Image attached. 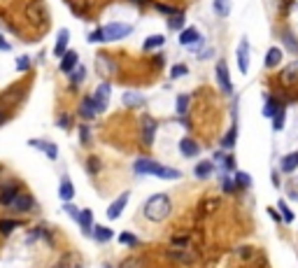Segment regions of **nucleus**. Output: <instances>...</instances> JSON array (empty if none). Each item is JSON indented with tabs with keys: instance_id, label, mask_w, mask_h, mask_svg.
Here are the masks:
<instances>
[{
	"instance_id": "1",
	"label": "nucleus",
	"mask_w": 298,
	"mask_h": 268,
	"mask_svg": "<svg viewBox=\"0 0 298 268\" xmlns=\"http://www.w3.org/2000/svg\"><path fill=\"white\" fill-rule=\"evenodd\" d=\"M133 170H135L138 175H154V178H161V179H179L182 178L179 170L161 166L158 161H151V159H138L133 163Z\"/></svg>"
},
{
	"instance_id": "2",
	"label": "nucleus",
	"mask_w": 298,
	"mask_h": 268,
	"mask_svg": "<svg viewBox=\"0 0 298 268\" xmlns=\"http://www.w3.org/2000/svg\"><path fill=\"white\" fill-rule=\"evenodd\" d=\"M170 212H173V203H170L168 194H154L145 203V217L149 222H163L170 217Z\"/></svg>"
},
{
	"instance_id": "3",
	"label": "nucleus",
	"mask_w": 298,
	"mask_h": 268,
	"mask_svg": "<svg viewBox=\"0 0 298 268\" xmlns=\"http://www.w3.org/2000/svg\"><path fill=\"white\" fill-rule=\"evenodd\" d=\"M133 28L128 24H105L103 28H98L96 33H91L89 40L91 42H114V40H121V37L131 35Z\"/></svg>"
},
{
	"instance_id": "4",
	"label": "nucleus",
	"mask_w": 298,
	"mask_h": 268,
	"mask_svg": "<svg viewBox=\"0 0 298 268\" xmlns=\"http://www.w3.org/2000/svg\"><path fill=\"white\" fill-rule=\"evenodd\" d=\"M26 17L28 21L33 24V26L42 28L47 21H49V12H47V5H44V0H30L26 7Z\"/></svg>"
},
{
	"instance_id": "5",
	"label": "nucleus",
	"mask_w": 298,
	"mask_h": 268,
	"mask_svg": "<svg viewBox=\"0 0 298 268\" xmlns=\"http://www.w3.org/2000/svg\"><path fill=\"white\" fill-rule=\"evenodd\" d=\"M110 93H112V87L103 82V84H98L96 93H93V103H96V110L98 112H103L107 105H110Z\"/></svg>"
},
{
	"instance_id": "6",
	"label": "nucleus",
	"mask_w": 298,
	"mask_h": 268,
	"mask_svg": "<svg viewBox=\"0 0 298 268\" xmlns=\"http://www.w3.org/2000/svg\"><path fill=\"white\" fill-rule=\"evenodd\" d=\"M214 72H217V82H219V87L224 89V93H233V84H231V80H228V65H226V61L217 63Z\"/></svg>"
},
{
	"instance_id": "7",
	"label": "nucleus",
	"mask_w": 298,
	"mask_h": 268,
	"mask_svg": "<svg viewBox=\"0 0 298 268\" xmlns=\"http://www.w3.org/2000/svg\"><path fill=\"white\" fill-rule=\"evenodd\" d=\"M238 68H240V72L249 70V42H247V37H242L240 47H238Z\"/></svg>"
},
{
	"instance_id": "8",
	"label": "nucleus",
	"mask_w": 298,
	"mask_h": 268,
	"mask_svg": "<svg viewBox=\"0 0 298 268\" xmlns=\"http://www.w3.org/2000/svg\"><path fill=\"white\" fill-rule=\"evenodd\" d=\"M19 196V187L14 184V182H9V184H5V187L0 189V206H9L12 208V203L17 201Z\"/></svg>"
},
{
	"instance_id": "9",
	"label": "nucleus",
	"mask_w": 298,
	"mask_h": 268,
	"mask_svg": "<svg viewBox=\"0 0 298 268\" xmlns=\"http://www.w3.org/2000/svg\"><path fill=\"white\" fill-rule=\"evenodd\" d=\"M128 196H131V194H128V191H123L121 196H119L112 206L107 208V217H110V219H119V217H121L123 208H126V203H128Z\"/></svg>"
},
{
	"instance_id": "10",
	"label": "nucleus",
	"mask_w": 298,
	"mask_h": 268,
	"mask_svg": "<svg viewBox=\"0 0 298 268\" xmlns=\"http://www.w3.org/2000/svg\"><path fill=\"white\" fill-rule=\"evenodd\" d=\"M156 128H158V124L154 119H149V117L142 121V143L147 145V147L154 145V133H156Z\"/></svg>"
},
{
	"instance_id": "11",
	"label": "nucleus",
	"mask_w": 298,
	"mask_h": 268,
	"mask_svg": "<svg viewBox=\"0 0 298 268\" xmlns=\"http://www.w3.org/2000/svg\"><path fill=\"white\" fill-rule=\"evenodd\" d=\"M28 145H30V147H35V149H40V152H44L52 161L59 159V147H56L54 143H44V140H30Z\"/></svg>"
},
{
	"instance_id": "12",
	"label": "nucleus",
	"mask_w": 298,
	"mask_h": 268,
	"mask_svg": "<svg viewBox=\"0 0 298 268\" xmlns=\"http://www.w3.org/2000/svg\"><path fill=\"white\" fill-rule=\"evenodd\" d=\"M179 152L189 156V159H193V156L201 154V145H196V140H191V138H182L179 140Z\"/></svg>"
},
{
	"instance_id": "13",
	"label": "nucleus",
	"mask_w": 298,
	"mask_h": 268,
	"mask_svg": "<svg viewBox=\"0 0 298 268\" xmlns=\"http://www.w3.org/2000/svg\"><path fill=\"white\" fill-rule=\"evenodd\" d=\"M68 42H70V33H68V30H61L59 37H56V45H54V54L63 59V56L68 54Z\"/></svg>"
},
{
	"instance_id": "14",
	"label": "nucleus",
	"mask_w": 298,
	"mask_h": 268,
	"mask_svg": "<svg viewBox=\"0 0 298 268\" xmlns=\"http://www.w3.org/2000/svg\"><path fill=\"white\" fill-rule=\"evenodd\" d=\"M79 115L84 117V119H91V117L98 115L96 103H93V96H84V100L79 103Z\"/></svg>"
},
{
	"instance_id": "15",
	"label": "nucleus",
	"mask_w": 298,
	"mask_h": 268,
	"mask_svg": "<svg viewBox=\"0 0 298 268\" xmlns=\"http://www.w3.org/2000/svg\"><path fill=\"white\" fill-rule=\"evenodd\" d=\"M77 63H79L77 52H68L61 59V72H65V75H72V70L77 68Z\"/></svg>"
},
{
	"instance_id": "16",
	"label": "nucleus",
	"mask_w": 298,
	"mask_h": 268,
	"mask_svg": "<svg viewBox=\"0 0 298 268\" xmlns=\"http://www.w3.org/2000/svg\"><path fill=\"white\" fill-rule=\"evenodd\" d=\"M284 107H282V103L275 96H268L266 98V105H263V117H268V119H272V117L277 115V112H282Z\"/></svg>"
},
{
	"instance_id": "17",
	"label": "nucleus",
	"mask_w": 298,
	"mask_h": 268,
	"mask_svg": "<svg viewBox=\"0 0 298 268\" xmlns=\"http://www.w3.org/2000/svg\"><path fill=\"white\" fill-rule=\"evenodd\" d=\"M59 196L63 198V203H70L72 198H75V187H72L70 178H65V175H63L61 187H59Z\"/></svg>"
},
{
	"instance_id": "18",
	"label": "nucleus",
	"mask_w": 298,
	"mask_h": 268,
	"mask_svg": "<svg viewBox=\"0 0 298 268\" xmlns=\"http://www.w3.org/2000/svg\"><path fill=\"white\" fill-rule=\"evenodd\" d=\"M33 198L28 196V194H19L17 201L12 203V210H17V212H28V210H33Z\"/></svg>"
},
{
	"instance_id": "19",
	"label": "nucleus",
	"mask_w": 298,
	"mask_h": 268,
	"mask_svg": "<svg viewBox=\"0 0 298 268\" xmlns=\"http://www.w3.org/2000/svg\"><path fill=\"white\" fill-rule=\"evenodd\" d=\"M280 63H282V49L270 47L268 54H266V59H263V65H266V68H277Z\"/></svg>"
},
{
	"instance_id": "20",
	"label": "nucleus",
	"mask_w": 298,
	"mask_h": 268,
	"mask_svg": "<svg viewBox=\"0 0 298 268\" xmlns=\"http://www.w3.org/2000/svg\"><path fill=\"white\" fill-rule=\"evenodd\" d=\"M280 168H282V173H294L298 168V152H291L287 156H282Z\"/></svg>"
},
{
	"instance_id": "21",
	"label": "nucleus",
	"mask_w": 298,
	"mask_h": 268,
	"mask_svg": "<svg viewBox=\"0 0 298 268\" xmlns=\"http://www.w3.org/2000/svg\"><path fill=\"white\" fill-rule=\"evenodd\" d=\"M98 70H100V75H112L114 72V68H117V63L107 56V54H98Z\"/></svg>"
},
{
	"instance_id": "22",
	"label": "nucleus",
	"mask_w": 298,
	"mask_h": 268,
	"mask_svg": "<svg viewBox=\"0 0 298 268\" xmlns=\"http://www.w3.org/2000/svg\"><path fill=\"white\" fill-rule=\"evenodd\" d=\"M65 2L72 7L75 14H84L87 9H91L93 5H96V0H65Z\"/></svg>"
},
{
	"instance_id": "23",
	"label": "nucleus",
	"mask_w": 298,
	"mask_h": 268,
	"mask_svg": "<svg viewBox=\"0 0 298 268\" xmlns=\"http://www.w3.org/2000/svg\"><path fill=\"white\" fill-rule=\"evenodd\" d=\"M77 222H79V226L84 229V233H89V231H93L91 229V224H93V212L89 210V208H84V210H79V217H77Z\"/></svg>"
},
{
	"instance_id": "24",
	"label": "nucleus",
	"mask_w": 298,
	"mask_h": 268,
	"mask_svg": "<svg viewBox=\"0 0 298 268\" xmlns=\"http://www.w3.org/2000/svg\"><path fill=\"white\" fill-rule=\"evenodd\" d=\"M212 170H214V163H212V161H203V163L196 166L193 175H196L198 179H205V178H210V175H212Z\"/></svg>"
},
{
	"instance_id": "25",
	"label": "nucleus",
	"mask_w": 298,
	"mask_h": 268,
	"mask_svg": "<svg viewBox=\"0 0 298 268\" xmlns=\"http://www.w3.org/2000/svg\"><path fill=\"white\" fill-rule=\"evenodd\" d=\"M193 42H201V33L196 28H186L179 35V45H193Z\"/></svg>"
},
{
	"instance_id": "26",
	"label": "nucleus",
	"mask_w": 298,
	"mask_h": 268,
	"mask_svg": "<svg viewBox=\"0 0 298 268\" xmlns=\"http://www.w3.org/2000/svg\"><path fill=\"white\" fill-rule=\"evenodd\" d=\"M236 140H238V124H233L231 128H228V133L224 135L221 147H224V149H231V147H236Z\"/></svg>"
},
{
	"instance_id": "27",
	"label": "nucleus",
	"mask_w": 298,
	"mask_h": 268,
	"mask_svg": "<svg viewBox=\"0 0 298 268\" xmlns=\"http://www.w3.org/2000/svg\"><path fill=\"white\" fill-rule=\"evenodd\" d=\"M282 82H287V84L298 82V61L291 63L289 68H284V72H282Z\"/></svg>"
},
{
	"instance_id": "28",
	"label": "nucleus",
	"mask_w": 298,
	"mask_h": 268,
	"mask_svg": "<svg viewBox=\"0 0 298 268\" xmlns=\"http://www.w3.org/2000/svg\"><path fill=\"white\" fill-rule=\"evenodd\" d=\"M119 268H147V261L142 259V257H126L119 264Z\"/></svg>"
},
{
	"instance_id": "29",
	"label": "nucleus",
	"mask_w": 298,
	"mask_h": 268,
	"mask_svg": "<svg viewBox=\"0 0 298 268\" xmlns=\"http://www.w3.org/2000/svg\"><path fill=\"white\" fill-rule=\"evenodd\" d=\"M163 42H166V37H163V35H151V37H147V40H145L142 49H145V52H151V49L163 47Z\"/></svg>"
},
{
	"instance_id": "30",
	"label": "nucleus",
	"mask_w": 298,
	"mask_h": 268,
	"mask_svg": "<svg viewBox=\"0 0 298 268\" xmlns=\"http://www.w3.org/2000/svg\"><path fill=\"white\" fill-rule=\"evenodd\" d=\"M112 236H114L112 229H107V226H96V229H93V238H96L98 242H107Z\"/></svg>"
},
{
	"instance_id": "31",
	"label": "nucleus",
	"mask_w": 298,
	"mask_h": 268,
	"mask_svg": "<svg viewBox=\"0 0 298 268\" xmlns=\"http://www.w3.org/2000/svg\"><path fill=\"white\" fill-rule=\"evenodd\" d=\"M189 100H191V96H189V93H179V96H177V115L179 117H184L186 115V110H189Z\"/></svg>"
},
{
	"instance_id": "32",
	"label": "nucleus",
	"mask_w": 298,
	"mask_h": 268,
	"mask_svg": "<svg viewBox=\"0 0 298 268\" xmlns=\"http://www.w3.org/2000/svg\"><path fill=\"white\" fill-rule=\"evenodd\" d=\"M123 103L128 107H140L142 103H145V98H142L140 93H131V91H128V93H123Z\"/></svg>"
},
{
	"instance_id": "33",
	"label": "nucleus",
	"mask_w": 298,
	"mask_h": 268,
	"mask_svg": "<svg viewBox=\"0 0 298 268\" xmlns=\"http://www.w3.org/2000/svg\"><path fill=\"white\" fill-rule=\"evenodd\" d=\"M19 226L17 219H0V236H9Z\"/></svg>"
},
{
	"instance_id": "34",
	"label": "nucleus",
	"mask_w": 298,
	"mask_h": 268,
	"mask_svg": "<svg viewBox=\"0 0 298 268\" xmlns=\"http://www.w3.org/2000/svg\"><path fill=\"white\" fill-rule=\"evenodd\" d=\"M182 26H184V14H182V12L168 19V28H170V30H179Z\"/></svg>"
},
{
	"instance_id": "35",
	"label": "nucleus",
	"mask_w": 298,
	"mask_h": 268,
	"mask_svg": "<svg viewBox=\"0 0 298 268\" xmlns=\"http://www.w3.org/2000/svg\"><path fill=\"white\" fill-rule=\"evenodd\" d=\"M280 214H282V222H287V224H291L294 222V212H291L289 210V206H287V203H284V201H280Z\"/></svg>"
},
{
	"instance_id": "36",
	"label": "nucleus",
	"mask_w": 298,
	"mask_h": 268,
	"mask_svg": "<svg viewBox=\"0 0 298 268\" xmlns=\"http://www.w3.org/2000/svg\"><path fill=\"white\" fill-rule=\"evenodd\" d=\"M119 242H121V245H128V247H133V245H138V238H135L131 231H123V233H119Z\"/></svg>"
},
{
	"instance_id": "37",
	"label": "nucleus",
	"mask_w": 298,
	"mask_h": 268,
	"mask_svg": "<svg viewBox=\"0 0 298 268\" xmlns=\"http://www.w3.org/2000/svg\"><path fill=\"white\" fill-rule=\"evenodd\" d=\"M236 182L240 184V187H252V178H249L247 173H242V170H238L236 173Z\"/></svg>"
},
{
	"instance_id": "38",
	"label": "nucleus",
	"mask_w": 298,
	"mask_h": 268,
	"mask_svg": "<svg viewBox=\"0 0 298 268\" xmlns=\"http://www.w3.org/2000/svg\"><path fill=\"white\" fill-rule=\"evenodd\" d=\"M214 12L219 17H226L228 14V0H214Z\"/></svg>"
},
{
	"instance_id": "39",
	"label": "nucleus",
	"mask_w": 298,
	"mask_h": 268,
	"mask_svg": "<svg viewBox=\"0 0 298 268\" xmlns=\"http://www.w3.org/2000/svg\"><path fill=\"white\" fill-rule=\"evenodd\" d=\"M84 77H87V70H84V68H82V65H77V72H72V75H70V82H72V87H75V84H79V82L84 80Z\"/></svg>"
},
{
	"instance_id": "40",
	"label": "nucleus",
	"mask_w": 298,
	"mask_h": 268,
	"mask_svg": "<svg viewBox=\"0 0 298 268\" xmlns=\"http://www.w3.org/2000/svg\"><path fill=\"white\" fill-rule=\"evenodd\" d=\"M282 126H284V110L272 117V128H275V131H282Z\"/></svg>"
},
{
	"instance_id": "41",
	"label": "nucleus",
	"mask_w": 298,
	"mask_h": 268,
	"mask_svg": "<svg viewBox=\"0 0 298 268\" xmlns=\"http://www.w3.org/2000/svg\"><path fill=\"white\" fill-rule=\"evenodd\" d=\"M154 7H156V12H163V14H170V17H175V14H179V12H177L175 7H170V5H161V2H156Z\"/></svg>"
},
{
	"instance_id": "42",
	"label": "nucleus",
	"mask_w": 298,
	"mask_h": 268,
	"mask_svg": "<svg viewBox=\"0 0 298 268\" xmlns=\"http://www.w3.org/2000/svg\"><path fill=\"white\" fill-rule=\"evenodd\" d=\"M28 68H30V59H28V56H19L17 59V70L26 72Z\"/></svg>"
},
{
	"instance_id": "43",
	"label": "nucleus",
	"mask_w": 298,
	"mask_h": 268,
	"mask_svg": "<svg viewBox=\"0 0 298 268\" xmlns=\"http://www.w3.org/2000/svg\"><path fill=\"white\" fill-rule=\"evenodd\" d=\"M87 168H89V173H91V175H96L98 170H100V163H98L96 156H91V159L87 161Z\"/></svg>"
},
{
	"instance_id": "44",
	"label": "nucleus",
	"mask_w": 298,
	"mask_h": 268,
	"mask_svg": "<svg viewBox=\"0 0 298 268\" xmlns=\"http://www.w3.org/2000/svg\"><path fill=\"white\" fill-rule=\"evenodd\" d=\"M236 179L233 178H224V182H221V187H224V191H226V194H231V191H233V189H236Z\"/></svg>"
},
{
	"instance_id": "45",
	"label": "nucleus",
	"mask_w": 298,
	"mask_h": 268,
	"mask_svg": "<svg viewBox=\"0 0 298 268\" xmlns=\"http://www.w3.org/2000/svg\"><path fill=\"white\" fill-rule=\"evenodd\" d=\"M186 65H175V68H173V72H170V75H173V77H182V75H186Z\"/></svg>"
},
{
	"instance_id": "46",
	"label": "nucleus",
	"mask_w": 298,
	"mask_h": 268,
	"mask_svg": "<svg viewBox=\"0 0 298 268\" xmlns=\"http://www.w3.org/2000/svg\"><path fill=\"white\" fill-rule=\"evenodd\" d=\"M224 170H236V159L233 156H226L224 159Z\"/></svg>"
},
{
	"instance_id": "47",
	"label": "nucleus",
	"mask_w": 298,
	"mask_h": 268,
	"mask_svg": "<svg viewBox=\"0 0 298 268\" xmlns=\"http://www.w3.org/2000/svg\"><path fill=\"white\" fill-rule=\"evenodd\" d=\"M170 254H173V259H179V261H184V264L191 261V257H184L186 252H170Z\"/></svg>"
},
{
	"instance_id": "48",
	"label": "nucleus",
	"mask_w": 298,
	"mask_h": 268,
	"mask_svg": "<svg viewBox=\"0 0 298 268\" xmlns=\"http://www.w3.org/2000/svg\"><path fill=\"white\" fill-rule=\"evenodd\" d=\"M63 208H65V212H68V214H72L75 219H77V217H79V210H77V208H72L70 203H63Z\"/></svg>"
},
{
	"instance_id": "49",
	"label": "nucleus",
	"mask_w": 298,
	"mask_h": 268,
	"mask_svg": "<svg viewBox=\"0 0 298 268\" xmlns=\"http://www.w3.org/2000/svg\"><path fill=\"white\" fill-rule=\"evenodd\" d=\"M284 40H287V45L294 47V52H298V42H296V37L291 35V33H287V35H284Z\"/></svg>"
},
{
	"instance_id": "50",
	"label": "nucleus",
	"mask_w": 298,
	"mask_h": 268,
	"mask_svg": "<svg viewBox=\"0 0 298 268\" xmlns=\"http://www.w3.org/2000/svg\"><path fill=\"white\" fill-rule=\"evenodd\" d=\"M59 126L68 131V128H70V117H68V115H65V117H61V119H59Z\"/></svg>"
},
{
	"instance_id": "51",
	"label": "nucleus",
	"mask_w": 298,
	"mask_h": 268,
	"mask_svg": "<svg viewBox=\"0 0 298 268\" xmlns=\"http://www.w3.org/2000/svg\"><path fill=\"white\" fill-rule=\"evenodd\" d=\"M268 214H270L275 222H282V214H280V210H275V208H268Z\"/></svg>"
},
{
	"instance_id": "52",
	"label": "nucleus",
	"mask_w": 298,
	"mask_h": 268,
	"mask_svg": "<svg viewBox=\"0 0 298 268\" xmlns=\"http://www.w3.org/2000/svg\"><path fill=\"white\" fill-rule=\"evenodd\" d=\"M79 135H82V143H89V128H87V126H82V128H79Z\"/></svg>"
},
{
	"instance_id": "53",
	"label": "nucleus",
	"mask_w": 298,
	"mask_h": 268,
	"mask_svg": "<svg viewBox=\"0 0 298 268\" xmlns=\"http://www.w3.org/2000/svg\"><path fill=\"white\" fill-rule=\"evenodd\" d=\"M9 49H12V47H9V42H7V40H2V37H0V52H9Z\"/></svg>"
},
{
	"instance_id": "54",
	"label": "nucleus",
	"mask_w": 298,
	"mask_h": 268,
	"mask_svg": "<svg viewBox=\"0 0 298 268\" xmlns=\"http://www.w3.org/2000/svg\"><path fill=\"white\" fill-rule=\"evenodd\" d=\"M5 121H7V115H5V112H2V110H0V126L5 124Z\"/></svg>"
},
{
	"instance_id": "55",
	"label": "nucleus",
	"mask_w": 298,
	"mask_h": 268,
	"mask_svg": "<svg viewBox=\"0 0 298 268\" xmlns=\"http://www.w3.org/2000/svg\"><path fill=\"white\" fill-rule=\"evenodd\" d=\"M133 2H140V5H147L149 0H133Z\"/></svg>"
}]
</instances>
